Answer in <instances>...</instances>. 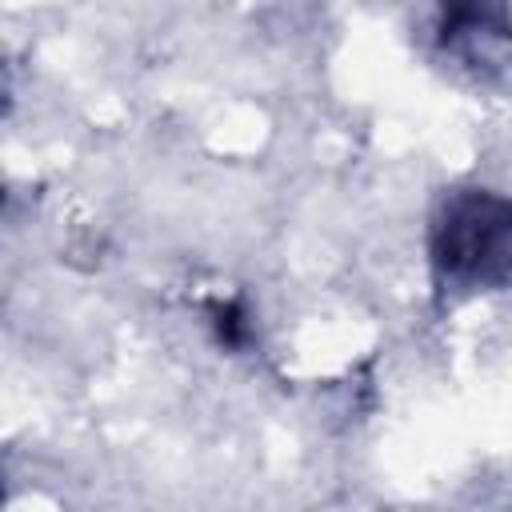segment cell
Listing matches in <instances>:
<instances>
[{"label": "cell", "instance_id": "cell-2", "mask_svg": "<svg viewBox=\"0 0 512 512\" xmlns=\"http://www.w3.org/2000/svg\"><path fill=\"white\" fill-rule=\"evenodd\" d=\"M440 44L468 64H492L512 44L504 0H440Z\"/></svg>", "mask_w": 512, "mask_h": 512}, {"label": "cell", "instance_id": "cell-3", "mask_svg": "<svg viewBox=\"0 0 512 512\" xmlns=\"http://www.w3.org/2000/svg\"><path fill=\"white\" fill-rule=\"evenodd\" d=\"M212 324H216L220 344H228V348H240V344L248 340L244 308H240L236 300H216V304H212Z\"/></svg>", "mask_w": 512, "mask_h": 512}, {"label": "cell", "instance_id": "cell-1", "mask_svg": "<svg viewBox=\"0 0 512 512\" xmlns=\"http://www.w3.org/2000/svg\"><path fill=\"white\" fill-rule=\"evenodd\" d=\"M432 272L440 288L476 292L512 280V196L452 192L432 224Z\"/></svg>", "mask_w": 512, "mask_h": 512}]
</instances>
